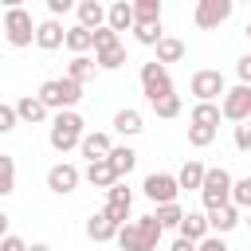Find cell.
Wrapping results in <instances>:
<instances>
[{"mask_svg":"<svg viewBox=\"0 0 251 251\" xmlns=\"http://www.w3.org/2000/svg\"><path fill=\"white\" fill-rule=\"evenodd\" d=\"M161 220L157 216H141V220H133V224H126L122 231H118V247L122 251H157V243H161Z\"/></svg>","mask_w":251,"mask_h":251,"instance_id":"cell-1","label":"cell"},{"mask_svg":"<svg viewBox=\"0 0 251 251\" xmlns=\"http://www.w3.org/2000/svg\"><path fill=\"white\" fill-rule=\"evenodd\" d=\"M231 204H235V208H247V212H251V176H247V180H235Z\"/></svg>","mask_w":251,"mask_h":251,"instance_id":"cell-36","label":"cell"},{"mask_svg":"<svg viewBox=\"0 0 251 251\" xmlns=\"http://www.w3.org/2000/svg\"><path fill=\"white\" fill-rule=\"evenodd\" d=\"M27 251H51V247H47V243H31Z\"/></svg>","mask_w":251,"mask_h":251,"instance_id":"cell-46","label":"cell"},{"mask_svg":"<svg viewBox=\"0 0 251 251\" xmlns=\"http://www.w3.org/2000/svg\"><path fill=\"white\" fill-rule=\"evenodd\" d=\"M0 251H27V247H24V239H20V235H4Z\"/></svg>","mask_w":251,"mask_h":251,"instance_id":"cell-43","label":"cell"},{"mask_svg":"<svg viewBox=\"0 0 251 251\" xmlns=\"http://www.w3.org/2000/svg\"><path fill=\"white\" fill-rule=\"evenodd\" d=\"M153 114H157V118H176V114H180V94H169V98L153 102Z\"/></svg>","mask_w":251,"mask_h":251,"instance_id":"cell-34","label":"cell"},{"mask_svg":"<svg viewBox=\"0 0 251 251\" xmlns=\"http://www.w3.org/2000/svg\"><path fill=\"white\" fill-rule=\"evenodd\" d=\"M169 251H200V243H192V239H184V235H180V239H176Z\"/></svg>","mask_w":251,"mask_h":251,"instance_id":"cell-44","label":"cell"},{"mask_svg":"<svg viewBox=\"0 0 251 251\" xmlns=\"http://www.w3.org/2000/svg\"><path fill=\"white\" fill-rule=\"evenodd\" d=\"M220 118H224V110H220L216 102H196V106H192V126H208V129H216Z\"/></svg>","mask_w":251,"mask_h":251,"instance_id":"cell-19","label":"cell"},{"mask_svg":"<svg viewBox=\"0 0 251 251\" xmlns=\"http://www.w3.org/2000/svg\"><path fill=\"white\" fill-rule=\"evenodd\" d=\"M16 106H0V133H8V129H16Z\"/></svg>","mask_w":251,"mask_h":251,"instance_id":"cell-39","label":"cell"},{"mask_svg":"<svg viewBox=\"0 0 251 251\" xmlns=\"http://www.w3.org/2000/svg\"><path fill=\"white\" fill-rule=\"evenodd\" d=\"M133 35H137V43H145V47H157L165 35H161V24H133Z\"/></svg>","mask_w":251,"mask_h":251,"instance_id":"cell-31","label":"cell"},{"mask_svg":"<svg viewBox=\"0 0 251 251\" xmlns=\"http://www.w3.org/2000/svg\"><path fill=\"white\" fill-rule=\"evenodd\" d=\"M82 118L75 114V110H63V114H55V122H51V149H59V153H67V149H75V145H82Z\"/></svg>","mask_w":251,"mask_h":251,"instance_id":"cell-3","label":"cell"},{"mask_svg":"<svg viewBox=\"0 0 251 251\" xmlns=\"http://www.w3.org/2000/svg\"><path fill=\"white\" fill-rule=\"evenodd\" d=\"M114 47H122V43H118V31H114V27H98V31H94V55L114 51Z\"/></svg>","mask_w":251,"mask_h":251,"instance_id":"cell-32","label":"cell"},{"mask_svg":"<svg viewBox=\"0 0 251 251\" xmlns=\"http://www.w3.org/2000/svg\"><path fill=\"white\" fill-rule=\"evenodd\" d=\"M133 24H137V16H133V4H126V0L110 4V20H106V27H114V31H126V27H133Z\"/></svg>","mask_w":251,"mask_h":251,"instance_id":"cell-18","label":"cell"},{"mask_svg":"<svg viewBox=\"0 0 251 251\" xmlns=\"http://www.w3.org/2000/svg\"><path fill=\"white\" fill-rule=\"evenodd\" d=\"M16 192V161L8 153H0V196Z\"/></svg>","mask_w":251,"mask_h":251,"instance_id":"cell-29","label":"cell"},{"mask_svg":"<svg viewBox=\"0 0 251 251\" xmlns=\"http://www.w3.org/2000/svg\"><path fill=\"white\" fill-rule=\"evenodd\" d=\"M220 110H224V118L227 122H251V86H231L227 94H224V102H220Z\"/></svg>","mask_w":251,"mask_h":251,"instance_id":"cell-7","label":"cell"},{"mask_svg":"<svg viewBox=\"0 0 251 251\" xmlns=\"http://www.w3.org/2000/svg\"><path fill=\"white\" fill-rule=\"evenodd\" d=\"M35 43H39L43 51H55L59 43H67V31L59 27V20H43V24L35 27Z\"/></svg>","mask_w":251,"mask_h":251,"instance_id":"cell-15","label":"cell"},{"mask_svg":"<svg viewBox=\"0 0 251 251\" xmlns=\"http://www.w3.org/2000/svg\"><path fill=\"white\" fill-rule=\"evenodd\" d=\"M200 251H231V247H227V243H224L220 235H208V239L200 243Z\"/></svg>","mask_w":251,"mask_h":251,"instance_id":"cell-42","label":"cell"},{"mask_svg":"<svg viewBox=\"0 0 251 251\" xmlns=\"http://www.w3.org/2000/svg\"><path fill=\"white\" fill-rule=\"evenodd\" d=\"M67 47H71L75 55H86V51L94 47V31H90V27H82V24H78V27H71V31H67Z\"/></svg>","mask_w":251,"mask_h":251,"instance_id":"cell-23","label":"cell"},{"mask_svg":"<svg viewBox=\"0 0 251 251\" xmlns=\"http://www.w3.org/2000/svg\"><path fill=\"white\" fill-rule=\"evenodd\" d=\"M114 129H118L122 137H133V133H141L145 126H141V114H137V110H118V114H114Z\"/></svg>","mask_w":251,"mask_h":251,"instance_id":"cell-22","label":"cell"},{"mask_svg":"<svg viewBox=\"0 0 251 251\" xmlns=\"http://www.w3.org/2000/svg\"><path fill=\"white\" fill-rule=\"evenodd\" d=\"M188 90L196 94V102H212V98L227 94V82H224V75H220V71H196V75H192V82H188Z\"/></svg>","mask_w":251,"mask_h":251,"instance_id":"cell-8","label":"cell"},{"mask_svg":"<svg viewBox=\"0 0 251 251\" xmlns=\"http://www.w3.org/2000/svg\"><path fill=\"white\" fill-rule=\"evenodd\" d=\"M110 204H133V192L126 188V180H118V184L110 188Z\"/></svg>","mask_w":251,"mask_h":251,"instance_id":"cell-38","label":"cell"},{"mask_svg":"<svg viewBox=\"0 0 251 251\" xmlns=\"http://www.w3.org/2000/svg\"><path fill=\"white\" fill-rule=\"evenodd\" d=\"M86 180H90L94 188H106V192H110L122 176L114 173V165H110V157H106V161H90V165H86Z\"/></svg>","mask_w":251,"mask_h":251,"instance_id":"cell-12","label":"cell"},{"mask_svg":"<svg viewBox=\"0 0 251 251\" xmlns=\"http://www.w3.org/2000/svg\"><path fill=\"white\" fill-rule=\"evenodd\" d=\"M141 90H145L149 106L173 94V78H169V71H165L157 59H153V63H141Z\"/></svg>","mask_w":251,"mask_h":251,"instance_id":"cell-6","label":"cell"},{"mask_svg":"<svg viewBox=\"0 0 251 251\" xmlns=\"http://www.w3.org/2000/svg\"><path fill=\"white\" fill-rule=\"evenodd\" d=\"M235 75H239V82H243V86H251V55H243V59L235 63Z\"/></svg>","mask_w":251,"mask_h":251,"instance_id":"cell-41","label":"cell"},{"mask_svg":"<svg viewBox=\"0 0 251 251\" xmlns=\"http://www.w3.org/2000/svg\"><path fill=\"white\" fill-rule=\"evenodd\" d=\"M75 184H78V169L75 165H51L47 169V188L51 192L67 196V192H75Z\"/></svg>","mask_w":251,"mask_h":251,"instance_id":"cell-11","label":"cell"},{"mask_svg":"<svg viewBox=\"0 0 251 251\" xmlns=\"http://www.w3.org/2000/svg\"><path fill=\"white\" fill-rule=\"evenodd\" d=\"M235 149H251V122H243V126H235Z\"/></svg>","mask_w":251,"mask_h":251,"instance_id":"cell-40","label":"cell"},{"mask_svg":"<svg viewBox=\"0 0 251 251\" xmlns=\"http://www.w3.org/2000/svg\"><path fill=\"white\" fill-rule=\"evenodd\" d=\"M180 59H184V43L173 39V35H165V39L157 43V63L165 67V63H180Z\"/></svg>","mask_w":251,"mask_h":251,"instance_id":"cell-24","label":"cell"},{"mask_svg":"<svg viewBox=\"0 0 251 251\" xmlns=\"http://www.w3.org/2000/svg\"><path fill=\"white\" fill-rule=\"evenodd\" d=\"M94 67H98L94 59H86V55H75V59H71V67H67V78H75V82H86V78L94 75Z\"/></svg>","mask_w":251,"mask_h":251,"instance_id":"cell-28","label":"cell"},{"mask_svg":"<svg viewBox=\"0 0 251 251\" xmlns=\"http://www.w3.org/2000/svg\"><path fill=\"white\" fill-rule=\"evenodd\" d=\"M204 176H208V169L192 157V161H184V169L176 173V180H180V188H204Z\"/></svg>","mask_w":251,"mask_h":251,"instance_id":"cell-20","label":"cell"},{"mask_svg":"<svg viewBox=\"0 0 251 251\" xmlns=\"http://www.w3.org/2000/svg\"><path fill=\"white\" fill-rule=\"evenodd\" d=\"M208 231H212V224H208V216H200V212H188V216H184V224H180V235H184V239H192V243H204V239H208Z\"/></svg>","mask_w":251,"mask_h":251,"instance_id":"cell-17","label":"cell"},{"mask_svg":"<svg viewBox=\"0 0 251 251\" xmlns=\"http://www.w3.org/2000/svg\"><path fill=\"white\" fill-rule=\"evenodd\" d=\"M247 227H251V212H247Z\"/></svg>","mask_w":251,"mask_h":251,"instance_id":"cell-47","label":"cell"},{"mask_svg":"<svg viewBox=\"0 0 251 251\" xmlns=\"http://www.w3.org/2000/svg\"><path fill=\"white\" fill-rule=\"evenodd\" d=\"M16 114L31 126V122H43V118H47V106H43L39 98H31V94H27V98H20V102H16Z\"/></svg>","mask_w":251,"mask_h":251,"instance_id":"cell-25","label":"cell"},{"mask_svg":"<svg viewBox=\"0 0 251 251\" xmlns=\"http://www.w3.org/2000/svg\"><path fill=\"white\" fill-rule=\"evenodd\" d=\"M133 16H137V24H161V0H137Z\"/></svg>","mask_w":251,"mask_h":251,"instance_id":"cell-27","label":"cell"},{"mask_svg":"<svg viewBox=\"0 0 251 251\" xmlns=\"http://www.w3.org/2000/svg\"><path fill=\"white\" fill-rule=\"evenodd\" d=\"M231 16V0H200L196 4V27H220Z\"/></svg>","mask_w":251,"mask_h":251,"instance_id":"cell-10","label":"cell"},{"mask_svg":"<svg viewBox=\"0 0 251 251\" xmlns=\"http://www.w3.org/2000/svg\"><path fill=\"white\" fill-rule=\"evenodd\" d=\"M118 231H122V227H118V224H114V220H110L106 212H98V216H90V220H86V235H90L94 243L118 239Z\"/></svg>","mask_w":251,"mask_h":251,"instance_id":"cell-14","label":"cell"},{"mask_svg":"<svg viewBox=\"0 0 251 251\" xmlns=\"http://www.w3.org/2000/svg\"><path fill=\"white\" fill-rule=\"evenodd\" d=\"M176 192H180V180L169 176V173H153L145 176V196L161 208V204H176Z\"/></svg>","mask_w":251,"mask_h":251,"instance_id":"cell-9","label":"cell"},{"mask_svg":"<svg viewBox=\"0 0 251 251\" xmlns=\"http://www.w3.org/2000/svg\"><path fill=\"white\" fill-rule=\"evenodd\" d=\"M102 212H106V216H110V220H114L118 227H126V216H129V204H110V200H106V208H102Z\"/></svg>","mask_w":251,"mask_h":251,"instance_id":"cell-37","label":"cell"},{"mask_svg":"<svg viewBox=\"0 0 251 251\" xmlns=\"http://www.w3.org/2000/svg\"><path fill=\"white\" fill-rule=\"evenodd\" d=\"M71 8V0H47V12L51 16H59V12H67Z\"/></svg>","mask_w":251,"mask_h":251,"instance_id":"cell-45","label":"cell"},{"mask_svg":"<svg viewBox=\"0 0 251 251\" xmlns=\"http://www.w3.org/2000/svg\"><path fill=\"white\" fill-rule=\"evenodd\" d=\"M231 192H235V180H231V173H227V169H208V176H204V188H200V196H204V208H208V212H216V208L231 204Z\"/></svg>","mask_w":251,"mask_h":251,"instance_id":"cell-4","label":"cell"},{"mask_svg":"<svg viewBox=\"0 0 251 251\" xmlns=\"http://www.w3.org/2000/svg\"><path fill=\"white\" fill-rule=\"evenodd\" d=\"M110 165H114V173H118V176H129V169L137 165V153H133L129 145H118V149L110 153Z\"/></svg>","mask_w":251,"mask_h":251,"instance_id":"cell-26","label":"cell"},{"mask_svg":"<svg viewBox=\"0 0 251 251\" xmlns=\"http://www.w3.org/2000/svg\"><path fill=\"white\" fill-rule=\"evenodd\" d=\"M212 141H216V129H208V126H188V145L204 149V145H212Z\"/></svg>","mask_w":251,"mask_h":251,"instance_id":"cell-35","label":"cell"},{"mask_svg":"<svg viewBox=\"0 0 251 251\" xmlns=\"http://www.w3.org/2000/svg\"><path fill=\"white\" fill-rule=\"evenodd\" d=\"M78 149H82V157H86V161H106V157L114 153V145H110V137H106V133H86Z\"/></svg>","mask_w":251,"mask_h":251,"instance_id":"cell-16","label":"cell"},{"mask_svg":"<svg viewBox=\"0 0 251 251\" xmlns=\"http://www.w3.org/2000/svg\"><path fill=\"white\" fill-rule=\"evenodd\" d=\"M106 20H110V8H102L98 0H82V4H78V24H82V27L98 31V27H106Z\"/></svg>","mask_w":251,"mask_h":251,"instance_id":"cell-13","label":"cell"},{"mask_svg":"<svg viewBox=\"0 0 251 251\" xmlns=\"http://www.w3.org/2000/svg\"><path fill=\"white\" fill-rule=\"evenodd\" d=\"M35 27L39 24H31V12L27 8H20V4H8L4 8V31H8V43L12 47H27L35 39Z\"/></svg>","mask_w":251,"mask_h":251,"instance_id":"cell-5","label":"cell"},{"mask_svg":"<svg viewBox=\"0 0 251 251\" xmlns=\"http://www.w3.org/2000/svg\"><path fill=\"white\" fill-rule=\"evenodd\" d=\"M47 110H71L78 98H82V82H75V78H47L43 86H39V94H35Z\"/></svg>","mask_w":251,"mask_h":251,"instance_id":"cell-2","label":"cell"},{"mask_svg":"<svg viewBox=\"0 0 251 251\" xmlns=\"http://www.w3.org/2000/svg\"><path fill=\"white\" fill-rule=\"evenodd\" d=\"M208 224H212V231H231V227L239 224V208H235V204H224V208L208 212Z\"/></svg>","mask_w":251,"mask_h":251,"instance_id":"cell-21","label":"cell"},{"mask_svg":"<svg viewBox=\"0 0 251 251\" xmlns=\"http://www.w3.org/2000/svg\"><path fill=\"white\" fill-rule=\"evenodd\" d=\"M153 216L161 220V227H176V231H180V224H184V216H188V212H180V204H161Z\"/></svg>","mask_w":251,"mask_h":251,"instance_id":"cell-30","label":"cell"},{"mask_svg":"<svg viewBox=\"0 0 251 251\" xmlns=\"http://www.w3.org/2000/svg\"><path fill=\"white\" fill-rule=\"evenodd\" d=\"M247 35H251V20H247Z\"/></svg>","mask_w":251,"mask_h":251,"instance_id":"cell-48","label":"cell"},{"mask_svg":"<svg viewBox=\"0 0 251 251\" xmlns=\"http://www.w3.org/2000/svg\"><path fill=\"white\" fill-rule=\"evenodd\" d=\"M94 63H98L102 71H118V67L126 63V47H114V51H102V55H94Z\"/></svg>","mask_w":251,"mask_h":251,"instance_id":"cell-33","label":"cell"}]
</instances>
